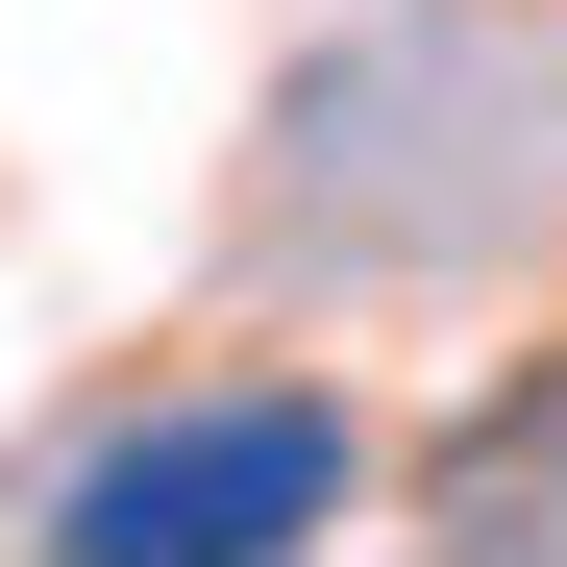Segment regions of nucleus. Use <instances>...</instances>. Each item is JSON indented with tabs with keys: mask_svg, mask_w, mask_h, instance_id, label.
Here are the masks:
<instances>
[{
	"mask_svg": "<svg viewBox=\"0 0 567 567\" xmlns=\"http://www.w3.org/2000/svg\"><path fill=\"white\" fill-rule=\"evenodd\" d=\"M346 395L321 370H223V395H148L74 494L25 518V567H297L321 518H346Z\"/></svg>",
	"mask_w": 567,
	"mask_h": 567,
	"instance_id": "1",
	"label": "nucleus"
},
{
	"mask_svg": "<svg viewBox=\"0 0 567 567\" xmlns=\"http://www.w3.org/2000/svg\"><path fill=\"white\" fill-rule=\"evenodd\" d=\"M420 518H444V567H567V346L518 370V395H468V420H444Z\"/></svg>",
	"mask_w": 567,
	"mask_h": 567,
	"instance_id": "2",
	"label": "nucleus"
}]
</instances>
